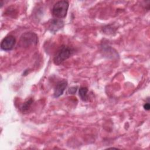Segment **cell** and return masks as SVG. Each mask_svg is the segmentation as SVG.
Instances as JSON below:
<instances>
[{
  "mask_svg": "<svg viewBox=\"0 0 150 150\" xmlns=\"http://www.w3.org/2000/svg\"><path fill=\"white\" fill-rule=\"evenodd\" d=\"M74 49L67 45H62L56 52L53 62L56 65H59L64 61L69 59L74 53Z\"/></svg>",
  "mask_w": 150,
  "mask_h": 150,
  "instance_id": "1",
  "label": "cell"
},
{
  "mask_svg": "<svg viewBox=\"0 0 150 150\" xmlns=\"http://www.w3.org/2000/svg\"><path fill=\"white\" fill-rule=\"evenodd\" d=\"M69 8V2L66 1H59L57 2L52 8L53 16L57 19H62L66 17Z\"/></svg>",
  "mask_w": 150,
  "mask_h": 150,
  "instance_id": "2",
  "label": "cell"
},
{
  "mask_svg": "<svg viewBox=\"0 0 150 150\" xmlns=\"http://www.w3.org/2000/svg\"><path fill=\"white\" fill-rule=\"evenodd\" d=\"M38 42V38L34 32H29L23 33L20 38V44L22 46L28 47L30 45H35Z\"/></svg>",
  "mask_w": 150,
  "mask_h": 150,
  "instance_id": "3",
  "label": "cell"
},
{
  "mask_svg": "<svg viewBox=\"0 0 150 150\" xmlns=\"http://www.w3.org/2000/svg\"><path fill=\"white\" fill-rule=\"evenodd\" d=\"M15 43V38L12 35H8L2 39L1 43V47L5 51H9L13 49Z\"/></svg>",
  "mask_w": 150,
  "mask_h": 150,
  "instance_id": "4",
  "label": "cell"
},
{
  "mask_svg": "<svg viewBox=\"0 0 150 150\" xmlns=\"http://www.w3.org/2000/svg\"><path fill=\"white\" fill-rule=\"evenodd\" d=\"M64 26L63 21L60 19L54 18L49 21L48 22V29L51 32H56L62 29Z\"/></svg>",
  "mask_w": 150,
  "mask_h": 150,
  "instance_id": "5",
  "label": "cell"
},
{
  "mask_svg": "<svg viewBox=\"0 0 150 150\" xmlns=\"http://www.w3.org/2000/svg\"><path fill=\"white\" fill-rule=\"evenodd\" d=\"M67 86V82L66 80H62L59 81L56 84V87L54 88V93H53L54 97L56 98H57L60 96H62Z\"/></svg>",
  "mask_w": 150,
  "mask_h": 150,
  "instance_id": "6",
  "label": "cell"
},
{
  "mask_svg": "<svg viewBox=\"0 0 150 150\" xmlns=\"http://www.w3.org/2000/svg\"><path fill=\"white\" fill-rule=\"evenodd\" d=\"M88 88L85 87H81L79 89V96L83 101H86L88 100Z\"/></svg>",
  "mask_w": 150,
  "mask_h": 150,
  "instance_id": "7",
  "label": "cell"
},
{
  "mask_svg": "<svg viewBox=\"0 0 150 150\" xmlns=\"http://www.w3.org/2000/svg\"><path fill=\"white\" fill-rule=\"evenodd\" d=\"M33 100L32 99H31V98L29 99V100H28V101H25V102L23 104V105H22V107H21V108L22 111V112H26V111H27L29 109V108L30 107L32 104L33 103Z\"/></svg>",
  "mask_w": 150,
  "mask_h": 150,
  "instance_id": "8",
  "label": "cell"
},
{
  "mask_svg": "<svg viewBox=\"0 0 150 150\" xmlns=\"http://www.w3.org/2000/svg\"><path fill=\"white\" fill-rule=\"evenodd\" d=\"M77 90V87H71L70 89H69V93L70 94H74V93H76Z\"/></svg>",
  "mask_w": 150,
  "mask_h": 150,
  "instance_id": "9",
  "label": "cell"
},
{
  "mask_svg": "<svg viewBox=\"0 0 150 150\" xmlns=\"http://www.w3.org/2000/svg\"><path fill=\"white\" fill-rule=\"evenodd\" d=\"M144 109H145V110H147V111L149 110V109H150V105H149V102L146 103L144 105Z\"/></svg>",
  "mask_w": 150,
  "mask_h": 150,
  "instance_id": "10",
  "label": "cell"
}]
</instances>
